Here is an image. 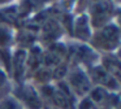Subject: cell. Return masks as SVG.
Listing matches in <instances>:
<instances>
[{
  "label": "cell",
  "mask_w": 121,
  "mask_h": 109,
  "mask_svg": "<svg viewBox=\"0 0 121 109\" xmlns=\"http://www.w3.org/2000/svg\"><path fill=\"white\" fill-rule=\"evenodd\" d=\"M69 79H70V86L74 88V91H76L78 95H83V93H86L87 91L90 90L89 79H87V77L81 71V70H79V71L77 70V71L72 73Z\"/></svg>",
  "instance_id": "6da1fadb"
},
{
  "label": "cell",
  "mask_w": 121,
  "mask_h": 109,
  "mask_svg": "<svg viewBox=\"0 0 121 109\" xmlns=\"http://www.w3.org/2000/svg\"><path fill=\"white\" fill-rule=\"evenodd\" d=\"M0 109H16V108L11 101H3V104H0Z\"/></svg>",
  "instance_id": "7a4b0ae2"
},
{
  "label": "cell",
  "mask_w": 121,
  "mask_h": 109,
  "mask_svg": "<svg viewBox=\"0 0 121 109\" xmlns=\"http://www.w3.org/2000/svg\"><path fill=\"white\" fill-rule=\"evenodd\" d=\"M26 92H27V91H26ZM27 95H29V96H33V95H34V91H29V92H27ZM26 101H29V104H34V103H35V101L31 100V97L26 99Z\"/></svg>",
  "instance_id": "3957f363"
}]
</instances>
